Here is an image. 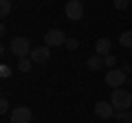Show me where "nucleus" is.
<instances>
[{
	"instance_id": "f257e3e1",
	"label": "nucleus",
	"mask_w": 132,
	"mask_h": 123,
	"mask_svg": "<svg viewBox=\"0 0 132 123\" xmlns=\"http://www.w3.org/2000/svg\"><path fill=\"white\" fill-rule=\"evenodd\" d=\"M110 103L114 106L117 112L130 110V106H132V92H128V90H123V88H114L112 95H110Z\"/></svg>"
},
{
	"instance_id": "f03ea898",
	"label": "nucleus",
	"mask_w": 132,
	"mask_h": 123,
	"mask_svg": "<svg viewBox=\"0 0 132 123\" xmlns=\"http://www.w3.org/2000/svg\"><path fill=\"white\" fill-rule=\"evenodd\" d=\"M9 51L13 53L15 57H27V55H31V42H29V38H24V35H18V38H13L11 40V44H9Z\"/></svg>"
},
{
	"instance_id": "7ed1b4c3",
	"label": "nucleus",
	"mask_w": 132,
	"mask_h": 123,
	"mask_svg": "<svg viewBox=\"0 0 132 123\" xmlns=\"http://www.w3.org/2000/svg\"><path fill=\"white\" fill-rule=\"evenodd\" d=\"M128 75L123 68H110L108 73H106V84L110 86V88H121L123 84H126Z\"/></svg>"
},
{
	"instance_id": "20e7f679",
	"label": "nucleus",
	"mask_w": 132,
	"mask_h": 123,
	"mask_svg": "<svg viewBox=\"0 0 132 123\" xmlns=\"http://www.w3.org/2000/svg\"><path fill=\"white\" fill-rule=\"evenodd\" d=\"M64 13L68 20H73V22H77V20L84 18V5H81V0H68L64 7Z\"/></svg>"
},
{
	"instance_id": "39448f33",
	"label": "nucleus",
	"mask_w": 132,
	"mask_h": 123,
	"mask_svg": "<svg viewBox=\"0 0 132 123\" xmlns=\"http://www.w3.org/2000/svg\"><path fill=\"white\" fill-rule=\"evenodd\" d=\"M66 33L62 31V29H48L46 31V35H44V44L46 46H62V44H66Z\"/></svg>"
},
{
	"instance_id": "423d86ee",
	"label": "nucleus",
	"mask_w": 132,
	"mask_h": 123,
	"mask_svg": "<svg viewBox=\"0 0 132 123\" xmlns=\"http://www.w3.org/2000/svg\"><path fill=\"white\" fill-rule=\"evenodd\" d=\"M9 117H11V123H31L33 112H31V108H27V106H15V108L9 112Z\"/></svg>"
},
{
	"instance_id": "0eeeda50",
	"label": "nucleus",
	"mask_w": 132,
	"mask_h": 123,
	"mask_svg": "<svg viewBox=\"0 0 132 123\" xmlns=\"http://www.w3.org/2000/svg\"><path fill=\"white\" fill-rule=\"evenodd\" d=\"M95 114L99 119H114V106L110 101H97L95 103Z\"/></svg>"
},
{
	"instance_id": "6e6552de",
	"label": "nucleus",
	"mask_w": 132,
	"mask_h": 123,
	"mask_svg": "<svg viewBox=\"0 0 132 123\" xmlns=\"http://www.w3.org/2000/svg\"><path fill=\"white\" fill-rule=\"evenodd\" d=\"M31 59L35 61V64H44V61H48L51 59V46H33V51H31Z\"/></svg>"
},
{
	"instance_id": "1a4fd4ad",
	"label": "nucleus",
	"mask_w": 132,
	"mask_h": 123,
	"mask_svg": "<svg viewBox=\"0 0 132 123\" xmlns=\"http://www.w3.org/2000/svg\"><path fill=\"white\" fill-rule=\"evenodd\" d=\"M110 48H112V42H110V38H99L97 42H95V53L101 57L110 55Z\"/></svg>"
},
{
	"instance_id": "9d476101",
	"label": "nucleus",
	"mask_w": 132,
	"mask_h": 123,
	"mask_svg": "<svg viewBox=\"0 0 132 123\" xmlns=\"http://www.w3.org/2000/svg\"><path fill=\"white\" fill-rule=\"evenodd\" d=\"M101 66H104V57L97 55V53L86 59V68H88V71H101Z\"/></svg>"
},
{
	"instance_id": "9b49d317",
	"label": "nucleus",
	"mask_w": 132,
	"mask_h": 123,
	"mask_svg": "<svg viewBox=\"0 0 132 123\" xmlns=\"http://www.w3.org/2000/svg\"><path fill=\"white\" fill-rule=\"evenodd\" d=\"M119 44L130 51V48H132V31H123V33L119 35Z\"/></svg>"
},
{
	"instance_id": "f8f14e48",
	"label": "nucleus",
	"mask_w": 132,
	"mask_h": 123,
	"mask_svg": "<svg viewBox=\"0 0 132 123\" xmlns=\"http://www.w3.org/2000/svg\"><path fill=\"white\" fill-rule=\"evenodd\" d=\"M114 121H117V123H132V110L114 112Z\"/></svg>"
},
{
	"instance_id": "ddd939ff",
	"label": "nucleus",
	"mask_w": 132,
	"mask_h": 123,
	"mask_svg": "<svg viewBox=\"0 0 132 123\" xmlns=\"http://www.w3.org/2000/svg\"><path fill=\"white\" fill-rule=\"evenodd\" d=\"M31 57H20V59H18V71L20 73H29V71H31Z\"/></svg>"
},
{
	"instance_id": "4468645a",
	"label": "nucleus",
	"mask_w": 132,
	"mask_h": 123,
	"mask_svg": "<svg viewBox=\"0 0 132 123\" xmlns=\"http://www.w3.org/2000/svg\"><path fill=\"white\" fill-rule=\"evenodd\" d=\"M11 13V0H0V15L7 18Z\"/></svg>"
},
{
	"instance_id": "2eb2a0df",
	"label": "nucleus",
	"mask_w": 132,
	"mask_h": 123,
	"mask_svg": "<svg viewBox=\"0 0 132 123\" xmlns=\"http://www.w3.org/2000/svg\"><path fill=\"white\" fill-rule=\"evenodd\" d=\"M104 66L106 68H117V57L114 55H106L104 57Z\"/></svg>"
},
{
	"instance_id": "dca6fc26",
	"label": "nucleus",
	"mask_w": 132,
	"mask_h": 123,
	"mask_svg": "<svg viewBox=\"0 0 132 123\" xmlns=\"http://www.w3.org/2000/svg\"><path fill=\"white\" fill-rule=\"evenodd\" d=\"M112 5H114V9L123 11V9H128V7H130V0H112Z\"/></svg>"
},
{
	"instance_id": "f3484780",
	"label": "nucleus",
	"mask_w": 132,
	"mask_h": 123,
	"mask_svg": "<svg viewBox=\"0 0 132 123\" xmlns=\"http://www.w3.org/2000/svg\"><path fill=\"white\" fill-rule=\"evenodd\" d=\"M0 112H2V114L11 112V110H9V99H7V97H2V99H0Z\"/></svg>"
},
{
	"instance_id": "a211bd4d",
	"label": "nucleus",
	"mask_w": 132,
	"mask_h": 123,
	"mask_svg": "<svg viewBox=\"0 0 132 123\" xmlns=\"http://www.w3.org/2000/svg\"><path fill=\"white\" fill-rule=\"evenodd\" d=\"M77 46H79V42H77L75 38H68V40H66V48H68V51H75Z\"/></svg>"
},
{
	"instance_id": "6ab92c4d",
	"label": "nucleus",
	"mask_w": 132,
	"mask_h": 123,
	"mask_svg": "<svg viewBox=\"0 0 132 123\" xmlns=\"http://www.w3.org/2000/svg\"><path fill=\"white\" fill-rule=\"evenodd\" d=\"M0 75H2V77H5V79H7V77L11 75V68L7 66V64H2V66H0Z\"/></svg>"
},
{
	"instance_id": "aec40b11",
	"label": "nucleus",
	"mask_w": 132,
	"mask_h": 123,
	"mask_svg": "<svg viewBox=\"0 0 132 123\" xmlns=\"http://www.w3.org/2000/svg\"><path fill=\"white\" fill-rule=\"evenodd\" d=\"M128 55H130V57H132V48H130V51H128Z\"/></svg>"
},
{
	"instance_id": "412c9836",
	"label": "nucleus",
	"mask_w": 132,
	"mask_h": 123,
	"mask_svg": "<svg viewBox=\"0 0 132 123\" xmlns=\"http://www.w3.org/2000/svg\"><path fill=\"white\" fill-rule=\"evenodd\" d=\"M130 71H132V68H130Z\"/></svg>"
}]
</instances>
